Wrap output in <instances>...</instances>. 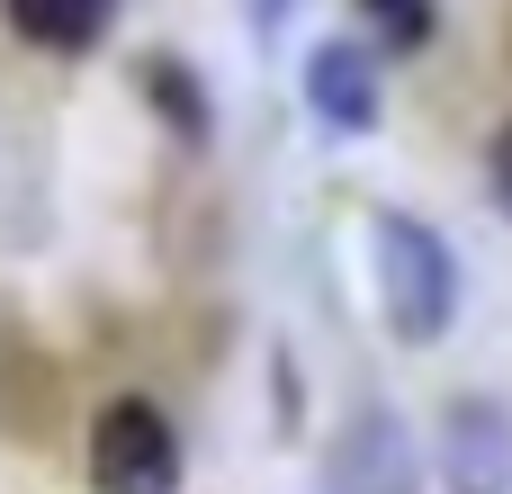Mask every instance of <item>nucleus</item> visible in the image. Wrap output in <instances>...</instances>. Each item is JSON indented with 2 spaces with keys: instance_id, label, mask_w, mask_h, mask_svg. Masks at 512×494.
Instances as JSON below:
<instances>
[{
  "instance_id": "1",
  "label": "nucleus",
  "mask_w": 512,
  "mask_h": 494,
  "mask_svg": "<svg viewBox=\"0 0 512 494\" xmlns=\"http://www.w3.org/2000/svg\"><path fill=\"white\" fill-rule=\"evenodd\" d=\"M369 261H378V306L396 324V342H441L459 315V261L423 216H378L369 225Z\"/></svg>"
},
{
  "instance_id": "2",
  "label": "nucleus",
  "mask_w": 512,
  "mask_h": 494,
  "mask_svg": "<svg viewBox=\"0 0 512 494\" xmlns=\"http://www.w3.org/2000/svg\"><path fill=\"white\" fill-rule=\"evenodd\" d=\"M90 486L99 494H180V441L162 423V405L117 396L90 432Z\"/></svg>"
},
{
  "instance_id": "3",
  "label": "nucleus",
  "mask_w": 512,
  "mask_h": 494,
  "mask_svg": "<svg viewBox=\"0 0 512 494\" xmlns=\"http://www.w3.org/2000/svg\"><path fill=\"white\" fill-rule=\"evenodd\" d=\"M324 494H423V459H414L405 414H387V405L351 414L324 450Z\"/></svg>"
},
{
  "instance_id": "4",
  "label": "nucleus",
  "mask_w": 512,
  "mask_h": 494,
  "mask_svg": "<svg viewBox=\"0 0 512 494\" xmlns=\"http://www.w3.org/2000/svg\"><path fill=\"white\" fill-rule=\"evenodd\" d=\"M441 477H450V494H512V414L504 405H486V396L450 405V423H441Z\"/></svg>"
},
{
  "instance_id": "5",
  "label": "nucleus",
  "mask_w": 512,
  "mask_h": 494,
  "mask_svg": "<svg viewBox=\"0 0 512 494\" xmlns=\"http://www.w3.org/2000/svg\"><path fill=\"white\" fill-rule=\"evenodd\" d=\"M306 108H315L333 135H369V126H378V63H369V45L324 36V45L306 54Z\"/></svg>"
},
{
  "instance_id": "6",
  "label": "nucleus",
  "mask_w": 512,
  "mask_h": 494,
  "mask_svg": "<svg viewBox=\"0 0 512 494\" xmlns=\"http://www.w3.org/2000/svg\"><path fill=\"white\" fill-rule=\"evenodd\" d=\"M0 18L18 27V45L36 54H90L117 27V0H0Z\"/></svg>"
},
{
  "instance_id": "7",
  "label": "nucleus",
  "mask_w": 512,
  "mask_h": 494,
  "mask_svg": "<svg viewBox=\"0 0 512 494\" xmlns=\"http://www.w3.org/2000/svg\"><path fill=\"white\" fill-rule=\"evenodd\" d=\"M144 90H153V99H171V126H180L189 144L207 135V99H198V81H189L180 63H144Z\"/></svg>"
},
{
  "instance_id": "8",
  "label": "nucleus",
  "mask_w": 512,
  "mask_h": 494,
  "mask_svg": "<svg viewBox=\"0 0 512 494\" xmlns=\"http://www.w3.org/2000/svg\"><path fill=\"white\" fill-rule=\"evenodd\" d=\"M360 9L378 18V45H396V54H414L432 36V0H360Z\"/></svg>"
},
{
  "instance_id": "9",
  "label": "nucleus",
  "mask_w": 512,
  "mask_h": 494,
  "mask_svg": "<svg viewBox=\"0 0 512 494\" xmlns=\"http://www.w3.org/2000/svg\"><path fill=\"white\" fill-rule=\"evenodd\" d=\"M486 189H495V207L512 216V126L495 135V144H486Z\"/></svg>"
},
{
  "instance_id": "10",
  "label": "nucleus",
  "mask_w": 512,
  "mask_h": 494,
  "mask_svg": "<svg viewBox=\"0 0 512 494\" xmlns=\"http://www.w3.org/2000/svg\"><path fill=\"white\" fill-rule=\"evenodd\" d=\"M288 9H297V0H252V27H261V36H279V27H288Z\"/></svg>"
}]
</instances>
